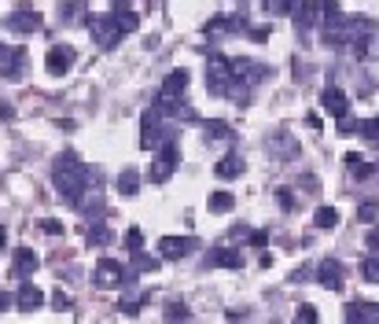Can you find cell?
I'll return each instance as SVG.
<instances>
[{"label":"cell","instance_id":"obj_49","mask_svg":"<svg viewBox=\"0 0 379 324\" xmlns=\"http://www.w3.org/2000/svg\"><path fill=\"white\" fill-rule=\"evenodd\" d=\"M251 37H254V41H265V37H269V26H258V30H251Z\"/></svg>","mask_w":379,"mask_h":324},{"label":"cell","instance_id":"obj_24","mask_svg":"<svg viewBox=\"0 0 379 324\" xmlns=\"http://www.w3.org/2000/svg\"><path fill=\"white\" fill-rule=\"evenodd\" d=\"M346 170H350V174L357 177V181H365V177H372L376 174V162H368V159H361V155H346Z\"/></svg>","mask_w":379,"mask_h":324},{"label":"cell","instance_id":"obj_45","mask_svg":"<svg viewBox=\"0 0 379 324\" xmlns=\"http://www.w3.org/2000/svg\"><path fill=\"white\" fill-rule=\"evenodd\" d=\"M41 229H45L48 236H59V232H63V225H59V221H41Z\"/></svg>","mask_w":379,"mask_h":324},{"label":"cell","instance_id":"obj_32","mask_svg":"<svg viewBox=\"0 0 379 324\" xmlns=\"http://www.w3.org/2000/svg\"><path fill=\"white\" fill-rule=\"evenodd\" d=\"M361 276L368 280V284H379V254H368L361 262Z\"/></svg>","mask_w":379,"mask_h":324},{"label":"cell","instance_id":"obj_7","mask_svg":"<svg viewBox=\"0 0 379 324\" xmlns=\"http://www.w3.org/2000/svg\"><path fill=\"white\" fill-rule=\"evenodd\" d=\"M74 63H78V52H74L70 45H52L48 56H45V70L52 74V78H63V74H70Z\"/></svg>","mask_w":379,"mask_h":324},{"label":"cell","instance_id":"obj_5","mask_svg":"<svg viewBox=\"0 0 379 324\" xmlns=\"http://www.w3.org/2000/svg\"><path fill=\"white\" fill-rule=\"evenodd\" d=\"M177 162H181L177 140H166V144L155 151V162H151V170H147V181L151 185H166V181L173 177V170H177Z\"/></svg>","mask_w":379,"mask_h":324},{"label":"cell","instance_id":"obj_28","mask_svg":"<svg viewBox=\"0 0 379 324\" xmlns=\"http://www.w3.org/2000/svg\"><path fill=\"white\" fill-rule=\"evenodd\" d=\"M313 225H317V229H335V225H339V210H335V207H320L317 214H313Z\"/></svg>","mask_w":379,"mask_h":324},{"label":"cell","instance_id":"obj_12","mask_svg":"<svg viewBox=\"0 0 379 324\" xmlns=\"http://www.w3.org/2000/svg\"><path fill=\"white\" fill-rule=\"evenodd\" d=\"M232 63H236V78H240L243 85H251V89H254V85H262L269 74H273L265 63H254V59H232Z\"/></svg>","mask_w":379,"mask_h":324},{"label":"cell","instance_id":"obj_42","mask_svg":"<svg viewBox=\"0 0 379 324\" xmlns=\"http://www.w3.org/2000/svg\"><path fill=\"white\" fill-rule=\"evenodd\" d=\"M276 203H280L284 210H295V196H291L287 188H280V192H276Z\"/></svg>","mask_w":379,"mask_h":324},{"label":"cell","instance_id":"obj_8","mask_svg":"<svg viewBox=\"0 0 379 324\" xmlns=\"http://www.w3.org/2000/svg\"><path fill=\"white\" fill-rule=\"evenodd\" d=\"M125 273H129V269H122V262H114V258H100V262H96L92 280H96V287L111 291L118 284H125Z\"/></svg>","mask_w":379,"mask_h":324},{"label":"cell","instance_id":"obj_26","mask_svg":"<svg viewBox=\"0 0 379 324\" xmlns=\"http://www.w3.org/2000/svg\"><path fill=\"white\" fill-rule=\"evenodd\" d=\"M136 188H140V174L136 170H122V174H118V192H122V196H136Z\"/></svg>","mask_w":379,"mask_h":324},{"label":"cell","instance_id":"obj_6","mask_svg":"<svg viewBox=\"0 0 379 324\" xmlns=\"http://www.w3.org/2000/svg\"><path fill=\"white\" fill-rule=\"evenodd\" d=\"M85 26H89L92 41H96V45H100L103 52L118 48V41L125 37V34H122V26H118V19H114V12H107V15H92Z\"/></svg>","mask_w":379,"mask_h":324},{"label":"cell","instance_id":"obj_27","mask_svg":"<svg viewBox=\"0 0 379 324\" xmlns=\"http://www.w3.org/2000/svg\"><path fill=\"white\" fill-rule=\"evenodd\" d=\"M114 19H118V26H122V34H136V30H140V15L129 12V8H118Z\"/></svg>","mask_w":379,"mask_h":324},{"label":"cell","instance_id":"obj_41","mask_svg":"<svg viewBox=\"0 0 379 324\" xmlns=\"http://www.w3.org/2000/svg\"><path fill=\"white\" fill-rule=\"evenodd\" d=\"M295 321H302V324H317V306H298Z\"/></svg>","mask_w":379,"mask_h":324},{"label":"cell","instance_id":"obj_38","mask_svg":"<svg viewBox=\"0 0 379 324\" xmlns=\"http://www.w3.org/2000/svg\"><path fill=\"white\" fill-rule=\"evenodd\" d=\"M52 306H56V310H70V306H74V298H70L63 287H56V291H52Z\"/></svg>","mask_w":379,"mask_h":324},{"label":"cell","instance_id":"obj_30","mask_svg":"<svg viewBox=\"0 0 379 324\" xmlns=\"http://www.w3.org/2000/svg\"><path fill=\"white\" fill-rule=\"evenodd\" d=\"M203 129H207V140H229V136H232L229 122H221V118H210V122L203 125Z\"/></svg>","mask_w":379,"mask_h":324},{"label":"cell","instance_id":"obj_31","mask_svg":"<svg viewBox=\"0 0 379 324\" xmlns=\"http://www.w3.org/2000/svg\"><path fill=\"white\" fill-rule=\"evenodd\" d=\"M265 15H291L295 12V0H262Z\"/></svg>","mask_w":379,"mask_h":324},{"label":"cell","instance_id":"obj_3","mask_svg":"<svg viewBox=\"0 0 379 324\" xmlns=\"http://www.w3.org/2000/svg\"><path fill=\"white\" fill-rule=\"evenodd\" d=\"M372 41H376V23L372 19H365V15L346 19V48L354 52V59H365Z\"/></svg>","mask_w":379,"mask_h":324},{"label":"cell","instance_id":"obj_25","mask_svg":"<svg viewBox=\"0 0 379 324\" xmlns=\"http://www.w3.org/2000/svg\"><path fill=\"white\" fill-rule=\"evenodd\" d=\"M207 207H210V214H229L236 207V196H232V192H210Z\"/></svg>","mask_w":379,"mask_h":324},{"label":"cell","instance_id":"obj_39","mask_svg":"<svg viewBox=\"0 0 379 324\" xmlns=\"http://www.w3.org/2000/svg\"><path fill=\"white\" fill-rule=\"evenodd\" d=\"M339 133H342V136H354V133H361V122H354L350 114H342V118H339Z\"/></svg>","mask_w":379,"mask_h":324},{"label":"cell","instance_id":"obj_46","mask_svg":"<svg viewBox=\"0 0 379 324\" xmlns=\"http://www.w3.org/2000/svg\"><path fill=\"white\" fill-rule=\"evenodd\" d=\"M251 243H254V247H265V243H269V232H262V229L251 232Z\"/></svg>","mask_w":379,"mask_h":324},{"label":"cell","instance_id":"obj_34","mask_svg":"<svg viewBox=\"0 0 379 324\" xmlns=\"http://www.w3.org/2000/svg\"><path fill=\"white\" fill-rule=\"evenodd\" d=\"M81 15H85V12H81L78 4H63V8H59V19H63L67 26H78V23H81Z\"/></svg>","mask_w":379,"mask_h":324},{"label":"cell","instance_id":"obj_35","mask_svg":"<svg viewBox=\"0 0 379 324\" xmlns=\"http://www.w3.org/2000/svg\"><path fill=\"white\" fill-rule=\"evenodd\" d=\"M162 317H166V321H192V313H188V306H184V302H170Z\"/></svg>","mask_w":379,"mask_h":324},{"label":"cell","instance_id":"obj_1","mask_svg":"<svg viewBox=\"0 0 379 324\" xmlns=\"http://www.w3.org/2000/svg\"><path fill=\"white\" fill-rule=\"evenodd\" d=\"M52 185H56L59 199L67 203V207H81L85 192H89V185H92V170L85 166L74 151H63V155L56 159V166H52Z\"/></svg>","mask_w":379,"mask_h":324},{"label":"cell","instance_id":"obj_29","mask_svg":"<svg viewBox=\"0 0 379 324\" xmlns=\"http://www.w3.org/2000/svg\"><path fill=\"white\" fill-rule=\"evenodd\" d=\"M129 258H133V269H136V273H155V269H158V258H151V254H144V251H129Z\"/></svg>","mask_w":379,"mask_h":324},{"label":"cell","instance_id":"obj_47","mask_svg":"<svg viewBox=\"0 0 379 324\" xmlns=\"http://www.w3.org/2000/svg\"><path fill=\"white\" fill-rule=\"evenodd\" d=\"M232 236H236V240H251V229H247V225H236Z\"/></svg>","mask_w":379,"mask_h":324},{"label":"cell","instance_id":"obj_48","mask_svg":"<svg viewBox=\"0 0 379 324\" xmlns=\"http://www.w3.org/2000/svg\"><path fill=\"white\" fill-rule=\"evenodd\" d=\"M12 302H15V298H12V295H8V291H0V313H4L8 306H12Z\"/></svg>","mask_w":379,"mask_h":324},{"label":"cell","instance_id":"obj_44","mask_svg":"<svg viewBox=\"0 0 379 324\" xmlns=\"http://www.w3.org/2000/svg\"><path fill=\"white\" fill-rule=\"evenodd\" d=\"M365 247H368V251H376V254H379V229H368V236H365Z\"/></svg>","mask_w":379,"mask_h":324},{"label":"cell","instance_id":"obj_9","mask_svg":"<svg viewBox=\"0 0 379 324\" xmlns=\"http://www.w3.org/2000/svg\"><path fill=\"white\" fill-rule=\"evenodd\" d=\"M0 74H4L8 81H19V78L26 74V48H23V45L0 52Z\"/></svg>","mask_w":379,"mask_h":324},{"label":"cell","instance_id":"obj_36","mask_svg":"<svg viewBox=\"0 0 379 324\" xmlns=\"http://www.w3.org/2000/svg\"><path fill=\"white\" fill-rule=\"evenodd\" d=\"M361 136L372 140V144H379V114H372V118H365V122H361Z\"/></svg>","mask_w":379,"mask_h":324},{"label":"cell","instance_id":"obj_2","mask_svg":"<svg viewBox=\"0 0 379 324\" xmlns=\"http://www.w3.org/2000/svg\"><path fill=\"white\" fill-rule=\"evenodd\" d=\"M162 118L166 114H162L158 107H147V111L140 114V148L144 151H158L166 140H177V129L166 125Z\"/></svg>","mask_w":379,"mask_h":324},{"label":"cell","instance_id":"obj_19","mask_svg":"<svg viewBox=\"0 0 379 324\" xmlns=\"http://www.w3.org/2000/svg\"><path fill=\"white\" fill-rule=\"evenodd\" d=\"M207 265H214V269H243V251H236V247H218V251L207 258Z\"/></svg>","mask_w":379,"mask_h":324},{"label":"cell","instance_id":"obj_13","mask_svg":"<svg viewBox=\"0 0 379 324\" xmlns=\"http://www.w3.org/2000/svg\"><path fill=\"white\" fill-rule=\"evenodd\" d=\"M37 265H41V258L30 251V247H19L15 258H12V276H15V280H26V276L37 273Z\"/></svg>","mask_w":379,"mask_h":324},{"label":"cell","instance_id":"obj_4","mask_svg":"<svg viewBox=\"0 0 379 324\" xmlns=\"http://www.w3.org/2000/svg\"><path fill=\"white\" fill-rule=\"evenodd\" d=\"M232 78H236V63L229 56H221V52H214V56L207 59V89L214 96H225Z\"/></svg>","mask_w":379,"mask_h":324},{"label":"cell","instance_id":"obj_11","mask_svg":"<svg viewBox=\"0 0 379 324\" xmlns=\"http://www.w3.org/2000/svg\"><path fill=\"white\" fill-rule=\"evenodd\" d=\"M192 247H196L192 236H162V240H158V251H162L166 262H181V258H188Z\"/></svg>","mask_w":379,"mask_h":324},{"label":"cell","instance_id":"obj_37","mask_svg":"<svg viewBox=\"0 0 379 324\" xmlns=\"http://www.w3.org/2000/svg\"><path fill=\"white\" fill-rule=\"evenodd\" d=\"M379 218V203L376 199H365L361 207H357V221H376Z\"/></svg>","mask_w":379,"mask_h":324},{"label":"cell","instance_id":"obj_17","mask_svg":"<svg viewBox=\"0 0 379 324\" xmlns=\"http://www.w3.org/2000/svg\"><path fill=\"white\" fill-rule=\"evenodd\" d=\"M320 107H324V111H328L331 118L350 114V100H346L342 89H324V92H320Z\"/></svg>","mask_w":379,"mask_h":324},{"label":"cell","instance_id":"obj_21","mask_svg":"<svg viewBox=\"0 0 379 324\" xmlns=\"http://www.w3.org/2000/svg\"><path fill=\"white\" fill-rule=\"evenodd\" d=\"M229 30H247V19L243 15H214L203 34H229Z\"/></svg>","mask_w":379,"mask_h":324},{"label":"cell","instance_id":"obj_14","mask_svg":"<svg viewBox=\"0 0 379 324\" xmlns=\"http://www.w3.org/2000/svg\"><path fill=\"white\" fill-rule=\"evenodd\" d=\"M317 280H320V287H328V291H342V265L335 262V258H324V262L317 265Z\"/></svg>","mask_w":379,"mask_h":324},{"label":"cell","instance_id":"obj_10","mask_svg":"<svg viewBox=\"0 0 379 324\" xmlns=\"http://www.w3.org/2000/svg\"><path fill=\"white\" fill-rule=\"evenodd\" d=\"M12 34H37V30H45V19H41L37 12H30V8H19V12L8 15V23H4Z\"/></svg>","mask_w":379,"mask_h":324},{"label":"cell","instance_id":"obj_15","mask_svg":"<svg viewBox=\"0 0 379 324\" xmlns=\"http://www.w3.org/2000/svg\"><path fill=\"white\" fill-rule=\"evenodd\" d=\"M15 306L23 313L41 310V306H45V291H41L37 284H30V280H23V287H19V295H15Z\"/></svg>","mask_w":379,"mask_h":324},{"label":"cell","instance_id":"obj_16","mask_svg":"<svg viewBox=\"0 0 379 324\" xmlns=\"http://www.w3.org/2000/svg\"><path fill=\"white\" fill-rule=\"evenodd\" d=\"M342 317L350 324H379V306L376 302H350Z\"/></svg>","mask_w":379,"mask_h":324},{"label":"cell","instance_id":"obj_40","mask_svg":"<svg viewBox=\"0 0 379 324\" xmlns=\"http://www.w3.org/2000/svg\"><path fill=\"white\" fill-rule=\"evenodd\" d=\"M140 247H144V232H140V229H129V232H125V251H140Z\"/></svg>","mask_w":379,"mask_h":324},{"label":"cell","instance_id":"obj_18","mask_svg":"<svg viewBox=\"0 0 379 324\" xmlns=\"http://www.w3.org/2000/svg\"><path fill=\"white\" fill-rule=\"evenodd\" d=\"M291 15H295V26L298 30H313L324 19V8H320V0H317V4L306 0V4H298V12H291Z\"/></svg>","mask_w":379,"mask_h":324},{"label":"cell","instance_id":"obj_23","mask_svg":"<svg viewBox=\"0 0 379 324\" xmlns=\"http://www.w3.org/2000/svg\"><path fill=\"white\" fill-rule=\"evenodd\" d=\"M214 174H218L221 181H232V177H240L243 174V159L240 155H225L218 166H214Z\"/></svg>","mask_w":379,"mask_h":324},{"label":"cell","instance_id":"obj_33","mask_svg":"<svg viewBox=\"0 0 379 324\" xmlns=\"http://www.w3.org/2000/svg\"><path fill=\"white\" fill-rule=\"evenodd\" d=\"M89 243H92V247H107V243H111V232H107L103 221H96L92 229H89Z\"/></svg>","mask_w":379,"mask_h":324},{"label":"cell","instance_id":"obj_22","mask_svg":"<svg viewBox=\"0 0 379 324\" xmlns=\"http://www.w3.org/2000/svg\"><path fill=\"white\" fill-rule=\"evenodd\" d=\"M188 81H192V78H188V70L177 67V70H170V74H166V81H162V89H158V92H162V96H181L184 89H188Z\"/></svg>","mask_w":379,"mask_h":324},{"label":"cell","instance_id":"obj_20","mask_svg":"<svg viewBox=\"0 0 379 324\" xmlns=\"http://www.w3.org/2000/svg\"><path fill=\"white\" fill-rule=\"evenodd\" d=\"M324 45L328 48H346V15L324 19Z\"/></svg>","mask_w":379,"mask_h":324},{"label":"cell","instance_id":"obj_50","mask_svg":"<svg viewBox=\"0 0 379 324\" xmlns=\"http://www.w3.org/2000/svg\"><path fill=\"white\" fill-rule=\"evenodd\" d=\"M0 118H4V122H12V118H15V111H12L8 103H0Z\"/></svg>","mask_w":379,"mask_h":324},{"label":"cell","instance_id":"obj_43","mask_svg":"<svg viewBox=\"0 0 379 324\" xmlns=\"http://www.w3.org/2000/svg\"><path fill=\"white\" fill-rule=\"evenodd\" d=\"M320 8H324V19H339V15H342L335 0H320Z\"/></svg>","mask_w":379,"mask_h":324}]
</instances>
